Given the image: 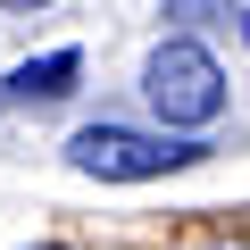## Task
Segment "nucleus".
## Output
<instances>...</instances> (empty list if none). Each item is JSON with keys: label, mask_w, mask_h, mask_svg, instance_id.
<instances>
[{"label": "nucleus", "mask_w": 250, "mask_h": 250, "mask_svg": "<svg viewBox=\"0 0 250 250\" xmlns=\"http://www.w3.org/2000/svg\"><path fill=\"white\" fill-rule=\"evenodd\" d=\"M142 92H150L159 125H217V117H225V67H217L192 34H167V42L142 59Z\"/></svg>", "instance_id": "obj_1"}, {"label": "nucleus", "mask_w": 250, "mask_h": 250, "mask_svg": "<svg viewBox=\"0 0 250 250\" xmlns=\"http://www.w3.org/2000/svg\"><path fill=\"white\" fill-rule=\"evenodd\" d=\"M208 142H175V134H134V125H83L67 142V167L75 175H100V184H150V175H175V167H200Z\"/></svg>", "instance_id": "obj_2"}, {"label": "nucleus", "mask_w": 250, "mask_h": 250, "mask_svg": "<svg viewBox=\"0 0 250 250\" xmlns=\"http://www.w3.org/2000/svg\"><path fill=\"white\" fill-rule=\"evenodd\" d=\"M75 83H83V59L75 50H50V59H25L9 83H0V108H59Z\"/></svg>", "instance_id": "obj_3"}, {"label": "nucleus", "mask_w": 250, "mask_h": 250, "mask_svg": "<svg viewBox=\"0 0 250 250\" xmlns=\"http://www.w3.org/2000/svg\"><path fill=\"white\" fill-rule=\"evenodd\" d=\"M167 17L192 34V25H233L242 34V0H167Z\"/></svg>", "instance_id": "obj_4"}, {"label": "nucleus", "mask_w": 250, "mask_h": 250, "mask_svg": "<svg viewBox=\"0 0 250 250\" xmlns=\"http://www.w3.org/2000/svg\"><path fill=\"white\" fill-rule=\"evenodd\" d=\"M0 9H17V17H34V9H50V0H0Z\"/></svg>", "instance_id": "obj_5"}]
</instances>
